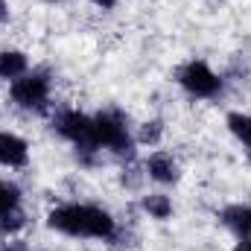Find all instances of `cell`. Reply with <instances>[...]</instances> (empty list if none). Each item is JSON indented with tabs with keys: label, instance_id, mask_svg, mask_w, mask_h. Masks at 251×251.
Masks as SVG:
<instances>
[{
	"label": "cell",
	"instance_id": "1",
	"mask_svg": "<svg viewBox=\"0 0 251 251\" xmlns=\"http://www.w3.org/2000/svg\"><path fill=\"white\" fill-rule=\"evenodd\" d=\"M47 225L70 234V237H97V240H108L114 234V219L94 204H62L56 210H50Z\"/></svg>",
	"mask_w": 251,
	"mask_h": 251
},
{
	"label": "cell",
	"instance_id": "2",
	"mask_svg": "<svg viewBox=\"0 0 251 251\" xmlns=\"http://www.w3.org/2000/svg\"><path fill=\"white\" fill-rule=\"evenodd\" d=\"M94 134H97V146H105L123 158L134 155V143H131L123 120L117 114H97L94 117Z\"/></svg>",
	"mask_w": 251,
	"mask_h": 251
},
{
	"label": "cell",
	"instance_id": "3",
	"mask_svg": "<svg viewBox=\"0 0 251 251\" xmlns=\"http://www.w3.org/2000/svg\"><path fill=\"white\" fill-rule=\"evenodd\" d=\"M178 82H181V88H184L187 94L201 97V100L216 97V94L222 91V79H219L204 62H187L178 70Z\"/></svg>",
	"mask_w": 251,
	"mask_h": 251
},
{
	"label": "cell",
	"instance_id": "4",
	"mask_svg": "<svg viewBox=\"0 0 251 251\" xmlns=\"http://www.w3.org/2000/svg\"><path fill=\"white\" fill-rule=\"evenodd\" d=\"M50 97V79L44 73H24L12 82V100L21 108H44Z\"/></svg>",
	"mask_w": 251,
	"mask_h": 251
},
{
	"label": "cell",
	"instance_id": "5",
	"mask_svg": "<svg viewBox=\"0 0 251 251\" xmlns=\"http://www.w3.org/2000/svg\"><path fill=\"white\" fill-rule=\"evenodd\" d=\"M56 128L62 131L67 140H73L82 152L100 149L97 146V134H94V117H85L79 111H64V114H59V120H56Z\"/></svg>",
	"mask_w": 251,
	"mask_h": 251
},
{
	"label": "cell",
	"instance_id": "6",
	"mask_svg": "<svg viewBox=\"0 0 251 251\" xmlns=\"http://www.w3.org/2000/svg\"><path fill=\"white\" fill-rule=\"evenodd\" d=\"M29 161L26 140L18 134H0V164L3 167H24Z\"/></svg>",
	"mask_w": 251,
	"mask_h": 251
},
{
	"label": "cell",
	"instance_id": "7",
	"mask_svg": "<svg viewBox=\"0 0 251 251\" xmlns=\"http://www.w3.org/2000/svg\"><path fill=\"white\" fill-rule=\"evenodd\" d=\"M146 173H149V178H155V181H161V184L178 181V167H176L173 155H167V152H155V155L146 161Z\"/></svg>",
	"mask_w": 251,
	"mask_h": 251
},
{
	"label": "cell",
	"instance_id": "8",
	"mask_svg": "<svg viewBox=\"0 0 251 251\" xmlns=\"http://www.w3.org/2000/svg\"><path fill=\"white\" fill-rule=\"evenodd\" d=\"M222 222L237 231L243 240H251V207H243V204H231L222 210Z\"/></svg>",
	"mask_w": 251,
	"mask_h": 251
},
{
	"label": "cell",
	"instance_id": "9",
	"mask_svg": "<svg viewBox=\"0 0 251 251\" xmlns=\"http://www.w3.org/2000/svg\"><path fill=\"white\" fill-rule=\"evenodd\" d=\"M26 73V56L21 50H3L0 53V79H18Z\"/></svg>",
	"mask_w": 251,
	"mask_h": 251
},
{
	"label": "cell",
	"instance_id": "10",
	"mask_svg": "<svg viewBox=\"0 0 251 251\" xmlns=\"http://www.w3.org/2000/svg\"><path fill=\"white\" fill-rule=\"evenodd\" d=\"M143 210H146L152 219H167V216L173 213V201H170V196H164V193H152V196L143 199Z\"/></svg>",
	"mask_w": 251,
	"mask_h": 251
},
{
	"label": "cell",
	"instance_id": "11",
	"mask_svg": "<svg viewBox=\"0 0 251 251\" xmlns=\"http://www.w3.org/2000/svg\"><path fill=\"white\" fill-rule=\"evenodd\" d=\"M228 128L246 143L251 146V117L249 114H240V111H234V114H228Z\"/></svg>",
	"mask_w": 251,
	"mask_h": 251
},
{
	"label": "cell",
	"instance_id": "12",
	"mask_svg": "<svg viewBox=\"0 0 251 251\" xmlns=\"http://www.w3.org/2000/svg\"><path fill=\"white\" fill-rule=\"evenodd\" d=\"M18 204H21V190L15 184L0 181V216L9 213V210H18Z\"/></svg>",
	"mask_w": 251,
	"mask_h": 251
},
{
	"label": "cell",
	"instance_id": "13",
	"mask_svg": "<svg viewBox=\"0 0 251 251\" xmlns=\"http://www.w3.org/2000/svg\"><path fill=\"white\" fill-rule=\"evenodd\" d=\"M18 228H24V213H21V210H9V213L0 216V231H3V234H12V231H18Z\"/></svg>",
	"mask_w": 251,
	"mask_h": 251
},
{
	"label": "cell",
	"instance_id": "14",
	"mask_svg": "<svg viewBox=\"0 0 251 251\" xmlns=\"http://www.w3.org/2000/svg\"><path fill=\"white\" fill-rule=\"evenodd\" d=\"M158 137H161V123H158V120H152V123L143 126V131H140V143H158Z\"/></svg>",
	"mask_w": 251,
	"mask_h": 251
},
{
	"label": "cell",
	"instance_id": "15",
	"mask_svg": "<svg viewBox=\"0 0 251 251\" xmlns=\"http://www.w3.org/2000/svg\"><path fill=\"white\" fill-rule=\"evenodd\" d=\"M9 18V9H6V0H0V24Z\"/></svg>",
	"mask_w": 251,
	"mask_h": 251
},
{
	"label": "cell",
	"instance_id": "16",
	"mask_svg": "<svg viewBox=\"0 0 251 251\" xmlns=\"http://www.w3.org/2000/svg\"><path fill=\"white\" fill-rule=\"evenodd\" d=\"M91 3H97V6H102V9H111V6H114V0H91Z\"/></svg>",
	"mask_w": 251,
	"mask_h": 251
},
{
	"label": "cell",
	"instance_id": "17",
	"mask_svg": "<svg viewBox=\"0 0 251 251\" xmlns=\"http://www.w3.org/2000/svg\"><path fill=\"white\" fill-rule=\"evenodd\" d=\"M234 251H251V243H240V246H237Z\"/></svg>",
	"mask_w": 251,
	"mask_h": 251
},
{
	"label": "cell",
	"instance_id": "18",
	"mask_svg": "<svg viewBox=\"0 0 251 251\" xmlns=\"http://www.w3.org/2000/svg\"><path fill=\"white\" fill-rule=\"evenodd\" d=\"M3 251H24V249H9V246H6V249H3Z\"/></svg>",
	"mask_w": 251,
	"mask_h": 251
},
{
	"label": "cell",
	"instance_id": "19",
	"mask_svg": "<svg viewBox=\"0 0 251 251\" xmlns=\"http://www.w3.org/2000/svg\"><path fill=\"white\" fill-rule=\"evenodd\" d=\"M47 3H59V0H47Z\"/></svg>",
	"mask_w": 251,
	"mask_h": 251
},
{
	"label": "cell",
	"instance_id": "20",
	"mask_svg": "<svg viewBox=\"0 0 251 251\" xmlns=\"http://www.w3.org/2000/svg\"><path fill=\"white\" fill-rule=\"evenodd\" d=\"M249 152H251V146H249Z\"/></svg>",
	"mask_w": 251,
	"mask_h": 251
}]
</instances>
